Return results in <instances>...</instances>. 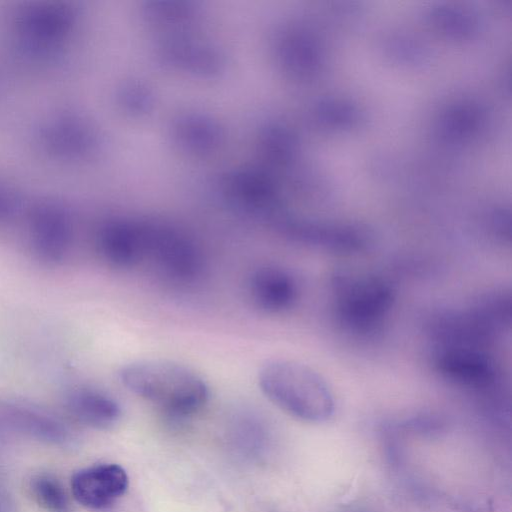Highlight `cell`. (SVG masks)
Returning <instances> with one entry per match:
<instances>
[{"instance_id":"ba28073f","label":"cell","mask_w":512,"mask_h":512,"mask_svg":"<svg viewBox=\"0 0 512 512\" xmlns=\"http://www.w3.org/2000/svg\"><path fill=\"white\" fill-rule=\"evenodd\" d=\"M247 294L255 308L275 314L293 305L297 287L292 276L285 270L267 265L251 272L247 280Z\"/></svg>"},{"instance_id":"3957f363","label":"cell","mask_w":512,"mask_h":512,"mask_svg":"<svg viewBox=\"0 0 512 512\" xmlns=\"http://www.w3.org/2000/svg\"><path fill=\"white\" fill-rule=\"evenodd\" d=\"M142 264L149 265L165 280L174 284L194 283L202 274L201 249L186 234L162 225H144Z\"/></svg>"},{"instance_id":"5b68a950","label":"cell","mask_w":512,"mask_h":512,"mask_svg":"<svg viewBox=\"0 0 512 512\" xmlns=\"http://www.w3.org/2000/svg\"><path fill=\"white\" fill-rule=\"evenodd\" d=\"M27 241L30 253L38 262L49 266L62 263L73 242L68 216L59 209H39L30 219Z\"/></svg>"},{"instance_id":"30bf717a","label":"cell","mask_w":512,"mask_h":512,"mask_svg":"<svg viewBox=\"0 0 512 512\" xmlns=\"http://www.w3.org/2000/svg\"><path fill=\"white\" fill-rule=\"evenodd\" d=\"M31 491L37 503L49 512H70L68 497L55 478L39 475L31 481Z\"/></svg>"},{"instance_id":"8992f818","label":"cell","mask_w":512,"mask_h":512,"mask_svg":"<svg viewBox=\"0 0 512 512\" xmlns=\"http://www.w3.org/2000/svg\"><path fill=\"white\" fill-rule=\"evenodd\" d=\"M125 470L117 464H99L77 471L71 479L74 498L86 508L103 510L113 505L128 488Z\"/></svg>"},{"instance_id":"277c9868","label":"cell","mask_w":512,"mask_h":512,"mask_svg":"<svg viewBox=\"0 0 512 512\" xmlns=\"http://www.w3.org/2000/svg\"><path fill=\"white\" fill-rule=\"evenodd\" d=\"M392 302L388 285L374 276L344 275L336 282V306L348 326L367 330L386 315Z\"/></svg>"},{"instance_id":"52a82bcc","label":"cell","mask_w":512,"mask_h":512,"mask_svg":"<svg viewBox=\"0 0 512 512\" xmlns=\"http://www.w3.org/2000/svg\"><path fill=\"white\" fill-rule=\"evenodd\" d=\"M96 245L100 257L114 268L140 266L144 252L143 226L124 221L110 222L99 231Z\"/></svg>"},{"instance_id":"7a4b0ae2","label":"cell","mask_w":512,"mask_h":512,"mask_svg":"<svg viewBox=\"0 0 512 512\" xmlns=\"http://www.w3.org/2000/svg\"><path fill=\"white\" fill-rule=\"evenodd\" d=\"M257 381L262 393L289 415L307 422L326 421L334 402L327 382L296 361L271 359L261 365Z\"/></svg>"},{"instance_id":"9c48e42d","label":"cell","mask_w":512,"mask_h":512,"mask_svg":"<svg viewBox=\"0 0 512 512\" xmlns=\"http://www.w3.org/2000/svg\"><path fill=\"white\" fill-rule=\"evenodd\" d=\"M66 407L77 420L95 428L113 426L121 416V408L112 396L91 387L69 392Z\"/></svg>"},{"instance_id":"6da1fadb","label":"cell","mask_w":512,"mask_h":512,"mask_svg":"<svg viewBox=\"0 0 512 512\" xmlns=\"http://www.w3.org/2000/svg\"><path fill=\"white\" fill-rule=\"evenodd\" d=\"M118 377L127 390L157 405L176 421L199 412L209 397L205 380L191 368L173 361H132L119 369Z\"/></svg>"}]
</instances>
